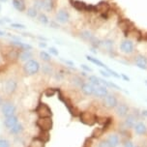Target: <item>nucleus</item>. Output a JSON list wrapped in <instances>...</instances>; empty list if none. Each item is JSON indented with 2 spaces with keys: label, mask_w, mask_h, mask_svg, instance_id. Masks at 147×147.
Listing matches in <instances>:
<instances>
[{
  "label": "nucleus",
  "mask_w": 147,
  "mask_h": 147,
  "mask_svg": "<svg viewBox=\"0 0 147 147\" xmlns=\"http://www.w3.org/2000/svg\"><path fill=\"white\" fill-rule=\"evenodd\" d=\"M40 69H41V65L39 64V62L37 60L34 59H30L28 61H26L24 66H23V70H24L26 75L28 76L36 75L40 71Z\"/></svg>",
  "instance_id": "1"
},
{
  "label": "nucleus",
  "mask_w": 147,
  "mask_h": 147,
  "mask_svg": "<svg viewBox=\"0 0 147 147\" xmlns=\"http://www.w3.org/2000/svg\"><path fill=\"white\" fill-rule=\"evenodd\" d=\"M120 51L125 54H133L135 52L136 47L134 41L130 40V39L125 38L124 40L121 41V43L119 45Z\"/></svg>",
  "instance_id": "2"
},
{
  "label": "nucleus",
  "mask_w": 147,
  "mask_h": 147,
  "mask_svg": "<svg viewBox=\"0 0 147 147\" xmlns=\"http://www.w3.org/2000/svg\"><path fill=\"white\" fill-rule=\"evenodd\" d=\"M103 104L107 109H114L117 107V105L119 104V102H118L117 97L114 94L109 93L105 98H103Z\"/></svg>",
  "instance_id": "3"
},
{
  "label": "nucleus",
  "mask_w": 147,
  "mask_h": 147,
  "mask_svg": "<svg viewBox=\"0 0 147 147\" xmlns=\"http://www.w3.org/2000/svg\"><path fill=\"white\" fill-rule=\"evenodd\" d=\"M125 38L130 39L132 41H136V42H140L141 39L143 38V35L141 33L140 30H138V28H136L135 26L132 28H130L127 32H125Z\"/></svg>",
  "instance_id": "4"
},
{
  "label": "nucleus",
  "mask_w": 147,
  "mask_h": 147,
  "mask_svg": "<svg viewBox=\"0 0 147 147\" xmlns=\"http://www.w3.org/2000/svg\"><path fill=\"white\" fill-rule=\"evenodd\" d=\"M138 114L131 113L130 112V113L124 118L123 125H124L125 129H127V130H131V129H134V127H135L136 124L138 123Z\"/></svg>",
  "instance_id": "5"
},
{
  "label": "nucleus",
  "mask_w": 147,
  "mask_h": 147,
  "mask_svg": "<svg viewBox=\"0 0 147 147\" xmlns=\"http://www.w3.org/2000/svg\"><path fill=\"white\" fill-rule=\"evenodd\" d=\"M36 112L40 118H42V117H51V115H52L51 109H49V107L48 106V105H46L44 103H40L38 105V107H36Z\"/></svg>",
  "instance_id": "6"
},
{
  "label": "nucleus",
  "mask_w": 147,
  "mask_h": 147,
  "mask_svg": "<svg viewBox=\"0 0 147 147\" xmlns=\"http://www.w3.org/2000/svg\"><path fill=\"white\" fill-rule=\"evenodd\" d=\"M114 109H115V113L120 118H125L130 113V107H129V105L127 103H119Z\"/></svg>",
  "instance_id": "7"
},
{
  "label": "nucleus",
  "mask_w": 147,
  "mask_h": 147,
  "mask_svg": "<svg viewBox=\"0 0 147 147\" xmlns=\"http://www.w3.org/2000/svg\"><path fill=\"white\" fill-rule=\"evenodd\" d=\"M110 11H111V7H110L109 2L107 1H101L95 5V13H98L100 16L109 14Z\"/></svg>",
  "instance_id": "8"
},
{
  "label": "nucleus",
  "mask_w": 147,
  "mask_h": 147,
  "mask_svg": "<svg viewBox=\"0 0 147 147\" xmlns=\"http://www.w3.org/2000/svg\"><path fill=\"white\" fill-rule=\"evenodd\" d=\"M37 126L41 129L42 131H49L52 128V120L51 117H39L37 121Z\"/></svg>",
  "instance_id": "9"
},
{
  "label": "nucleus",
  "mask_w": 147,
  "mask_h": 147,
  "mask_svg": "<svg viewBox=\"0 0 147 147\" xmlns=\"http://www.w3.org/2000/svg\"><path fill=\"white\" fill-rule=\"evenodd\" d=\"M80 121L82 123H84L86 125H93L95 124L97 122V117L94 115L93 113L91 112H88V111H84V112H81L80 114Z\"/></svg>",
  "instance_id": "10"
},
{
  "label": "nucleus",
  "mask_w": 147,
  "mask_h": 147,
  "mask_svg": "<svg viewBox=\"0 0 147 147\" xmlns=\"http://www.w3.org/2000/svg\"><path fill=\"white\" fill-rule=\"evenodd\" d=\"M16 109H16L15 105H13L12 103H9V102L4 103L1 107L2 114H3L5 117H9V116H12V115H15Z\"/></svg>",
  "instance_id": "11"
},
{
  "label": "nucleus",
  "mask_w": 147,
  "mask_h": 147,
  "mask_svg": "<svg viewBox=\"0 0 147 147\" xmlns=\"http://www.w3.org/2000/svg\"><path fill=\"white\" fill-rule=\"evenodd\" d=\"M135 65L141 70H147V57L143 54H136L135 56Z\"/></svg>",
  "instance_id": "12"
},
{
  "label": "nucleus",
  "mask_w": 147,
  "mask_h": 147,
  "mask_svg": "<svg viewBox=\"0 0 147 147\" xmlns=\"http://www.w3.org/2000/svg\"><path fill=\"white\" fill-rule=\"evenodd\" d=\"M55 18H56L57 22L67 23L70 22V14H69V12L65 9L59 10V11L57 12L56 16H55Z\"/></svg>",
  "instance_id": "13"
},
{
  "label": "nucleus",
  "mask_w": 147,
  "mask_h": 147,
  "mask_svg": "<svg viewBox=\"0 0 147 147\" xmlns=\"http://www.w3.org/2000/svg\"><path fill=\"white\" fill-rule=\"evenodd\" d=\"M107 94H109V89H107V86H105V85L94 86V95H93L94 97L103 99Z\"/></svg>",
  "instance_id": "14"
},
{
  "label": "nucleus",
  "mask_w": 147,
  "mask_h": 147,
  "mask_svg": "<svg viewBox=\"0 0 147 147\" xmlns=\"http://www.w3.org/2000/svg\"><path fill=\"white\" fill-rule=\"evenodd\" d=\"M18 87V82L15 80H8L4 84V90L8 94H13L15 93Z\"/></svg>",
  "instance_id": "15"
},
{
  "label": "nucleus",
  "mask_w": 147,
  "mask_h": 147,
  "mask_svg": "<svg viewBox=\"0 0 147 147\" xmlns=\"http://www.w3.org/2000/svg\"><path fill=\"white\" fill-rule=\"evenodd\" d=\"M107 140L109 141L110 147H118L120 144V141H121V138L117 134H110L107 136Z\"/></svg>",
  "instance_id": "16"
},
{
  "label": "nucleus",
  "mask_w": 147,
  "mask_h": 147,
  "mask_svg": "<svg viewBox=\"0 0 147 147\" xmlns=\"http://www.w3.org/2000/svg\"><path fill=\"white\" fill-rule=\"evenodd\" d=\"M134 130L136 135L138 136H145L147 134V127L143 122L138 121V123L136 124V126L134 127Z\"/></svg>",
  "instance_id": "17"
},
{
  "label": "nucleus",
  "mask_w": 147,
  "mask_h": 147,
  "mask_svg": "<svg viewBox=\"0 0 147 147\" xmlns=\"http://www.w3.org/2000/svg\"><path fill=\"white\" fill-rule=\"evenodd\" d=\"M11 46H14L16 48L20 49V51H32V46L27 43H22V42H20V41H12L10 43Z\"/></svg>",
  "instance_id": "18"
},
{
  "label": "nucleus",
  "mask_w": 147,
  "mask_h": 147,
  "mask_svg": "<svg viewBox=\"0 0 147 147\" xmlns=\"http://www.w3.org/2000/svg\"><path fill=\"white\" fill-rule=\"evenodd\" d=\"M80 90L85 96H93L94 95V86L89 82H84L80 87Z\"/></svg>",
  "instance_id": "19"
},
{
  "label": "nucleus",
  "mask_w": 147,
  "mask_h": 147,
  "mask_svg": "<svg viewBox=\"0 0 147 147\" xmlns=\"http://www.w3.org/2000/svg\"><path fill=\"white\" fill-rule=\"evenodd\" d=\"M118 27L120 28V30L123 31V33L127 32V31L130 29V28L134 27V24L133 22H131L129 20H120L118 22Z\"/></svg>",
  "instance_id": "20"
},
{
  "label": "nucleus",
  "mask_w": 147,
  "mask_h": 147,
  "mask_svg": "<svg viewBox=\"0 0 147 147\" xmlns=\"http://www.w3.org/2000/svg\"><path fill=\"white\" fill-rule=\"evenodd\" d=\"M113 47H114V41L112 39H105V40L102 41L101 43V48H103L104 49L109 52L113 51Z\"/></svg>",
  "instance_id": "21"
},
{
  "label": "nucleus",
  "mask_w": 147,
  "mask_h": 147,
  "mask_svg": "<svg viewBox=\"0 0 147 147\" xmlns=\"http://www.w3.org/2000/svg\"><path fill=\"white\" fill-rule=\"evenodd\" d=\"M18 123V118L16 115H12L9 117H5L4 120V125L6 126L8 129H11L13 126H15L16 124Z\"/></svg>",
  "instance_id": "22"
},
{
  "label": "nucleus",
  "mask_w": 147,
  "mask_h": 147,
  "mask_svg": "<svg viewBox=\"0 0 147 147\" xmlns=\"http://www.w3.org/2000/svg\"><path fill=\"white\" fill-rule=\"evenodd\" d=\"M95 37L96 36L93 35V33L89 30H82L80 32V38L82 39V40L88 42V43H91V42L95 39Z\"/></svg>",
  "instance_id": "23"
},
{
  "label": "nucleus",
  "mask_w": 147,
  "mask_h": 147,
  "mask_svg": "<svg viewBox=\"0 0 147 147\" xmlns=\"http://www.w3.org/2000/svg\"><path fill=\"white\" fill-rule=\"evenodd\" d=\"M33 57V53L31 51H20V54H18V59L20 61H28Z\"/></svg>",
  "instance_id": "24"
},
{
  "label": "nucleus",
  "mask_w": 147,
  "mask_h": 147,
  "mask_svg": "<svg viewBox=\"0 0 147 147\" xmlns=\"http://www.w3.org/2000/svg\"><path fill=\"white\" fill-rule=\"evenodd\" d=\"M73 6L76 10L80 12H86L87 11V4H85L84 2L80 1V0H75L73 2Z\"/></svg>",
  "instance_id": "25"
},
{
  "label": "nucleus",
  "mask_w": 147,
  "mask_h": 147,
  "mask_svg": "<svg viewBox=\"0 0 147 147\" xmlns=\"http://www.w3.org/2000/svg\"><path fill=\"white\" fill-rule=\"evenodd\" d=\"M43 9L47 12H51L54 9V0H43Z\"/></svg>",
  "instance_id": "26"
},
{
  "label": "nucleus",
  "mask_w": 147,
  "mask_h": 147,
  "mask_svg": "<svg viewBox=\"0 0 147 147\" xmlns=\"http://www.w3.org/2000/svg\"><path fill=\"white\" fill-rule=\"evenodd\" d=\"M13 6L18 12H23L25 10V4L23 0H13Z\"/></svg>",
  "instance_id": "27"
},
{
  "label": "nucleus",
  "mask_w": 147,
  "mask_h": 147,
  "mask_svg": "<svg viewBox=\"0 0 147 147\" xmlns=\"http://www.w3.org/2000/svg\"><path fill=\"white\" fill-rule=\"evenodd\" d=\"M86 59L88 60V61H90V62H92L93 64H95V65H97L98 67H102V68H104V69H106V68L107 67L105 63H103L102 61H100L99 59H97V58H95V57H93V56H91V55H86Z\"/></svg>",
  "instance_id": "28"
},
{
  "label": "nucleus",
  "mask_w": 147,
  "mask_h": 147,
  "mask_svg": "<svg viewBox=\"0 0 147 147\" xmlns=\"http://www.w3.org/2000/svg\"><path fill=\"white\" fill-rule=\"evenodd\" d=\"M9 131L12 135H20L23 131V126L20 124V123H18V124H16L15 126H13L11 129H9Z\"/></svg>",
  "instance_id": "29"
},
{
  "label": "nucleus",
  "mask_w": 147,
  "mask_h": 147,
  "mask_svg": "<svg viewBox=\"0 0 147 147\" xmlns=\"http://www.w3.org/2000/svg\"><path fill=\"white\" fill-rule=\"evenodd\" d=\"M88 80H89V83H91L93 86H99V85H102L101 81H100V78H98L97 76H94V75H91V76H88Z\"/></svg>",
  "instance_id": "30"
},
{
  "label": "nucleus",
  "mask_w": 147,
  "mask_h": 147,
  "mask_svg": "<svg viewBox=\"0 0 147 147\" xmlns=\"http://www.w3.org/2000/svg\"><path fill=\"white\" fill-rule=\"evenodd\" d=\"M29 147H45V141L40 140L39 138H34V140L30 142Z\"/></svg>",
  "instance_id": "31"
},
{
  "label": "nucleus",
  "mask_w": 147,
  "mask_h": 147,
  "mask_svg": "<svg viewBox=\"0 0 147 147\" xmlns=\"http://www.w3.org/2000/svg\"><path fill=\"white\" fill-rule=\"evenodd\" d=\"M27 16L31 18H35L38 17V10L35 7H31L27 10Z\"/></svg>",
  "instance_id": "32"
},
{
  "label": "nucleus",
  "mask_w": 147,
  "mask_h": 147,
  "mask_svg": "<svg viewBox=\"0 0 147 147\" xmlns=\"http://www.w3.org/2000/svg\"><path fill=\"white\" fill-rule=\"evenodd\" d=\"M40 57H41V59L44 60L45 62H49L51 60V54H49V52H47V51H42L40 52Z\"/></svg>",
  "instance_id": "33"
},
{
  "label": "nucleus",
  "mask_w": 147,
  "mask_h": 147,
  "mask_svg": "<svg viewBox=\"0 0 147 147\" xmlns=\"http://www.w3.org/2000/svg\"><path fill=\"white\" fill-rule=\"evenodd\" d=\"M40 140H42L45 142H47L49 140V131H42L40 133V135L38 136Z\"/></svg>",
  "instance_id": "34"
},
{
  "label": "nucleus",
  "mask_w": 147,
  "mask_h": 147,
  "mask_svg": "<svg viewBox=\"0 0 147 147\" xmlns=\"http://www.w3.org/2000/svg\"><path fill=\"white\" fill-rule=\"evenodd\" d=\"M38 20L41 23H43V24H48V23H49V18L47 17L46 14H40L38 16Z\"/></svg>",
  "instance_id": "35"
},
{
  "label": "nucleus",
  "mask_w": 147,
  "mask_h": 147,
  "mask_svg": "<svg viewBox=\"0 0 147 147\" xmlns=\"http://www.w3.org/2000/svg\"><path fill=\"white\" fill-rule=\"evenodd\" d=\"M42 70H43V73L44 74H46V75H51L52 74V68L49 66V65L48 64H45L43 65V68H42Z\"/></svg>",
  "instance_id": "36"
},
{
  "label": "nucleus",
  "mask_w": 147,
  "mask_h": 147,
  "mask_svg": "<svg viewBox=\"0 0 147 147\" xmlns=\"http://www.w3.org/2000/svg\"><path fill=\"white\" fill-rule=\"evenodd\" d=\"M73 81H74V83H75L76 85H78V86H80V87H81V85L83 84V80H82V78H80V77H75L73 78Z\"/></svg>",
  "instance_id": "37"
},
{
  "label": "nucleus",
  "mask_w": 147,
  "mask_h": 147,
  "mask_svg": "<svg viewBox=\"0 0 147 147\" xmlns=\"http://www.w3.org/2000/svg\"><path fill=\"white\" fill-rule=\"evenodd\" d=\"M11 27L16 28V29H25L26 26L22 23H11Z\"/></svg>",
  "instance_id": "38"
},
{
  "label": "nucleus",
  "mask_w": 147,
  "mask_h": 147,
  "mask_svg": "<svg viewBox=\"0 0 147 147\" xmlns=\"http://www.w3.org/2000/svg\"><path fill=\"white\" fill-rule=\"evenodd\" d=\"M34 7L37 10L43 9V0H35V3H34Z\"/></svg>",
  "instance_id": "39"
},
{
  "label": "nucleus",
  "mask_w": 147,
  "mask_h": 147,
  "mask_svg": "<svg viewBox=\"0 0 147 147\" xmlns=\"http://www.w3.org/2000/svg\"><path fill=\"white\" fill-rule=\"evenodd\" d=\"M98 147H110L109 141L107 140H102L98 144Z\"/></svg>",
  "instance_id": "40"
},
{
  "label": "nucleus",
  "mask_w": 147,
  "mask_h": 147,
  "mask_svg": "<svg viewBox=\"0 0 147 147\" xmlns=\"http://www.w3.org/2000/svg\"><path fill=\"white\" fill-rule=\"evenodd\" d=\"M0 147H10V142L7 140L0 138Z\"/></svg>",
  "instance_id": "41"
},
{
  "label": "nucleus",
  "mask_w": 147,
  "mask_h": 147,
  "mask_svg": "<svg viewBox=\"0 0 147 147\" xmlns=\"http://www.w3.org/2000/svg\"><path fill=\"white\" fill-rule=\"evenodd\" d=\"M49 53L52 54V55H54V56H58V54H59V51H57L56 49L53 48V47H51V48H49Z\"/></svg>",
  "instance_id": "42"
},
{
  "label": "nucleus",
  "mask_w": 147,
  "mask_h": 147,
  "mask_svg": "<svg viewBox=\"0 0 147 147\" xmlns=\"http://www.w3.org/2000/svg\"><path fill=\"white\" fill-rule=\"evenodd\" d=\"M123 147H135V145H134L133 141L131 140H126L123 142Z\"/></svg>",
  "instance_id": "43"
},
{
  "label": "nucleus",
  "mask_w": 147,
  "mask_h": 147,
  "mask_svg": "<svg viewBox=\"0 0 147 147\" xmlns=\"http://www.w3.org/2000/svg\"><path fill=\"white\" fill-rule=\"evenodd\" d=\"M45 94H46L47 97H51V96L54 95V94H55V90H54L53 88H49L46 92H45Z\"/></svg>",
  "instance_id": "44"
},
{
  "label": "nucleus",
  "mask_w": 147,
  "mask_h": 147,
  "mask_svg": "<svg viewBox=\"0 0 147 147\" xmlns=\"http://www.w3.org/2000/svg\"><path fill=\"white\" fill-rule=\"evenodd\" d=\"M81 69H83L84 70V72H90V73H92L93 72V70L91 69L90 67H88L87 65H85V64H81Z\"/></svg>",
  "instance_id": "45"
},
{
  "label": "nucleus",
  "mask_w": 147,
  "mask_h": 147,
  "mask_svg": "<svg viewBox=\"0 0 147 147\" xmlns=\"http://www.w3.org/2000/svg\"><path fill=\"white\" fill-rule=\"evenodd\" d=\"M99 72H100V74H101L102 76H103V77H105V78H110V75L109 74L107 71H106V70H100Z\"/></svg>",
  "instance_id": "46"
},
{
  "label": "nucleus",
  "mask_w": 147,
  "mask_h": 147,
  "mask_svg": "<svg viewBox=\"0 0 147 147\" xmlns=\"http://www.w3.org/2000/svg\"><path fill=\"white\" fill-rule=\"evenodd\" d=\"M49 26L52 28H59V24L58 23H56L55 22H49Z\"/></svg>",
  "instance_id": "47"
},
{
  "label": "nucleus",
  "mask_w": 147,
  "mask_h": 147,
  "mask_svg": "<svg viewBox=\"0 0 147 147\" xmlns=\"http://www.w3.org/2000/svg\"><path fill=\"white\" fill-rule=\"evenodd\" d=\"M120 76H121V78H123L124 80H126V81H130V78L127 77V76H126L125 74H120Z\"/></svg>",
  "instance_id": "48"
},
{
  "label": "nucleus",
  "mask_w": 147,
  "mask_h": 147,
  "mask_svg": "<svg viewBox=\"0 0 147 147\" xmlns=\"http://www.w3.org/2000/svg\"><path fill=\"white\" fill-rule=\"evenodd\" d=\"M61 60H62L63 62L66 63L67 65H69V66H71V67L74 66V62H72V61H69V60H64V59H61Z\"/></svg>",
  "instance_id": "49"
},
{
  "label": "nucleus",
  "mask_w": 147,
  "mask_h": 147,
  "mask_svg": "<svg viewBox=\"0 0 147 147\" xmlns=\"http://www.w3.org/2000/svg\"><path fill=\"white\" fill-rule=\"evenodd\" d=\"M141 116L147 117V109H143V110H141Z\"/></svg>",
  "instance_id": "50"
},
{
  "label": "nucleus",
  "mask_w": 147,
  "mask_h": 147,
  "mask_svg": "<svg viewBox=\"0 0 147 147\" xmlns=\"http://www.w3.org/2000/svg\"><path fill=\"white\" fill-rule=\"evenodd\" d=\"M39 47H40V48H46L47 43H45V42H41V43H39Z\"/></svg>",
  "instance_id": "51"
},
{
  "label": "nucleus",
  "mask_w": 147,
  "mask_h": 147,
  "mask_svg": "<svg viewBox=\"0 0 147 147\" xmlns=\"http://www.w3.org/2000/svg\"><path fill=\"white\" fill-rule=\"evenodd\" d=\"M40 40H42V41H47V39L46 38H44V37H38Z\"/></svg>",
  "instance_id": "52"
},
{
  "label": "nucleus",
  "mask_w": 147,
  "mask_h": 147,
  "mask_svg": "<svg viewBox=\"0 0 147 147\" xmlns=\"http://www.w3.org/2000/svg\"><path fill=\"white\" fill-rule=\"evenodd\" d=\"M5 35V32H4V31H1V30H0V37H1V36H4Z\"/></svg>",
  "instance_id": "53"
},
{
  "label": "nucleus",
  "mask_w": 147,
  "mask_h": 147,
  "mask_svg": "<svg viewBox=\"0 0 147 147\" xmlns=\"http://www.w3.org/2000/svg\"><path fill=\"white\" fill-rule=\"evenodd\" d=\"M144 83H145V84L147 85V80H144Z\"/></svg>",
  "instance_id": "54"
},
{
  "label": "nucleus",
  "mask_w": 147,
  "mask_h": 147,
  "mask_svg": "<svg viewBox=\"0 0 147 147\" xmlns=\"http://www.w3.org/2000/svg\"><path fill=\"white\" fill-rule=\"evenodd\" d=\"M0 12H1V5H0Z\"/></svg>",
  "instance_id": "55"
},
{
  "label": "nucleus",
  "mask_w": 147,
  "mask_h": 147,
  "mask_svg": "<svg viewBox=\"0 0 147 147\" xmlns=\"http://www.w3.org/2000/svg\"><path fill=\"white\" fill-rule=\"evenodd\" d=\"M135 147H140V146H138V145H136V146H135Z\"/></svg>",
  "instance_id": "56"
},
{
  "label": "nucleus",
  "mask_w": 147,
  "mask_h": 147,
  "mask_svg": "<svg viewBox=\"0 0 147 147\" xmlns=\"http://www.w3.org/2000/svg\"><path fill=\"white\" fill-rule=\"evenodd\" d=\"M0 105H1V99H0Z\"/></svg>",
  "instance_id": "57"
},
{
  "label": "nucleus",
  "mask_w": 147,
  "mask_h": 147,
  "mask_svg": "<svg viewBox=\"0 0 147 147\" xmlns=\"http://www.w3.org/2000/svg\"><path fill=\"white\" fill-rule=\"evenodd\" d=\"M0 23H1V22H0Z\"/></svg>",
  "instance_id": "58"
},
{
  "label": "nucleus",
  "mask_w": 147,
  "mask_h": 147,
  "mask_svg": "<svg viewBox=\"0 0 147 147\" xmlns=\"http://www.w3.org/2000/svg\"><path fill=\"white\" fill-rule=\"evenodd\" d=\"M146 102H147V100H146Z\"/></svg>",
  "instance_id": "59"
}]
</instances>
